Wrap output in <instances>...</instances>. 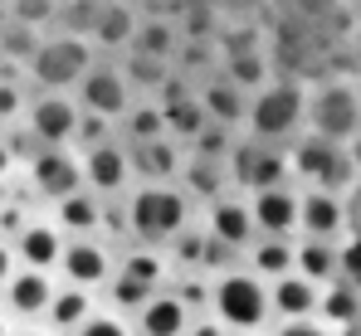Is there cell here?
I'll use <instances>...</instances> for the list:
<instances>
[{
	"label": "cell",
	"mask_w": 361,
	"mask_h": 336,
	"mask_svg": "<svg viewBox=\"0 0 361 336\" xmlns=\"http://www.w3.org/2000/svg\"><path fill=\"white\" fill-rule=\"evenodd\" d=\"M122 210H127V239L147 244V249H161V254L200 220V205L180 185H132Z\"/></svg>",
	"instance_id": "6da1fadb"
},
{
	"label": "cell",
	"mask_w": 361,
	"mask_h": 336,
	"mask_svg": "<svg viewBox=\"0 0 361 336\" xmlns=\"http://www.w3.org/2000/svg\"><path fill=\"white\" fill-rule=\"evenodd\" d=\"M205 317H215L230 336H264V327H274V292L259 273L235 263L205 282Z\"/></svg>",
	"instance_id": "7a4b0ae2"
},
{
	"label": "cell",
	"mask_w": 361,
	"mask_h": 336,
	"mask_svg": "<svg viewBox=\"0 0 361 336\" xmlns=\"http://www.w3.org/2000/svg\"><path fill=\"white\" fill-rule=\"evenodd\" d=\"M302 132H307V88L293 73H279L269 88H259L249 98V122H244V137L259 142V147H293Z\"/></svg>",
	"instance_id": "3957f363"
},
{
	"label": "cell",
	"mask_w": 361,
	"mask_h": 336,
	"mask_svg": "<svg viewBox=\"0 0 361 336\" xmlns=\"http://www.w3.org/2000/svg\"><path fill=\"white\" fill-rule=\"evenodd\" d=\"M288 170H293L298 190H332V195H347V185L361 175L347 147H337L327 137H312V132H302L288 147Z\"/></svg>",
	"instance_id": "277c9868"
},
{
	"label": "cell",
	"mask_w": 361,
	"mask_h": 336,
	"mask_svg": "<svg viewBox=\"0 0 361 336\" xmlns=\"http://www.w3.org/2000/svg\"><path fill=\"white\" fill-rule=\"evenodd\" d=\"M93 63H98V49L88 39H73V35H59L54 30V35H44L39 54L30 58L25 78H30L35 93H73Z\"/></svg>",
	"instance_id": "5b68a950"
},
{
	"label": "cell",
	"mask_w": 361,
	"mask_h": 336,
	"mask_svg": "<svg viewBox=\"0 0 361 336\" xmlns=\"http://www.w3.org/2000/svg\"><path fill=\"white\" fill-rule=\"evenodd\" d=\"M307 132L327 137L337 147H352L361 137V83H352V78H322L307 93Z\"/></svg>",
	"instance_id": "8992f818"
},
{
	"label": "cell",
	"mask_w": 361,
	"mask_h": 336,
	"mask_svg": "<svg viewBox=\"0 0 361 336\" xmlns=\"http://www.w3.org/2000/svg\"><path fill=\"white\" fill-rule=\"evenodd\" d=\"M73 98H78V108L88 112V117H103V122H113V127L137 108V93H132L122 63H113V58H103V54L83 73V83L73 88Z\"/></svg>",
	"instance_id": "52a82bcc"
},
{
	"label": "cell",
	"mask_w": 361,
	"mask_h": 336,
	"mask_svg": "<svg viewBox=\"0 0 361 336\" xmlns=\"http://www.w3.org/2000/svg\"><path fill=\"white\" fill-rule=\"evenodd\" d=\"M25 127L39 147H73L78 127H83V108L73 93H30Z\"/></svg>",
	"instance_id": "ba28073f"
},
{
	"label": "cell",
	"mask_w": 361,
	"mask_h": 336,
	"mask_svg": "<svg viewBox=\"0 0 361 336\" xmlns=\"http://www.w3.org/2000/svg\"><path fill=\"white\" fill-rule=\"evenodd\" d=\"M25 185H30V195L59 205L68 195L88 190V185H83V156H78L73 147H44V151L25 166Z\"/></svg>",
	"instance_id": "9c48e42d"
},
{
	"label": "cell",
	"mask_w": 361,
	"mask_h": 336,
	"mask_svg": "<svg viewBox=\"0 0 361 336\" xmlns=\"http://www.w3.org/2000/svg\"><path fill=\"white\" fill-rule=\"evenodd\" d=\"M230 180L240 185V195H259V190L293 185L288 151H283V147H259V142L240 137V147H235V156H230Z\"/></svg>",
	"instance_id": "30bf717a"
},
{
	"label": "cell",
	"mask_w": 361,
	"mask_h": 336,
	"mask_svg": "<svg viewBox=\"0 0 361 336\" xmlns=\"http://www.w3.org/2000/svg\"><path fill=\"white\" fill-rule=\"evenodd\" d=\"M78 156H83V185H88L98 200H127V195H132L137 175H132V151H127L122 137L103 142V147H88V151H78Z\"/></svg>",
	"instance_id": "8fae6325"
},
{
	"label": "cell",
	"mask_w": 361,
	"mask_h": 336,
	"mask_svg": "<svg viewBox=\"0 0 361 336\" xmlns=\"http://www.w3.org/2000/svg\"><path fill=\"white\" fill-rule=\"evenodd\" d=\"M200 224H205V234H210L220 249H230L235 259H244V254L254 249V239H259L249 195H240V190H230V195H220L215 205H205V210H200Z\"/></svg>",
	"instance_id": "7c38bea8"
},
{
	"label": "cell",
	"mask_w": 361,
	"mask_h": 336,
	"mask_svg": "<svg viewBox=\"0 0 361 336\" xmlns=\"http://www.w3.org/2000/svg\"><path fill=\"white\" fill-rule=\"evenodd\" d=\"M59 278L83 292H103L118 278V249H108L103 239H68L59 259Z\"/></svg>",
	"instance_id": "4fadbf2b"
},
{
	"label": "cell",
	"mask_w": 361,
	"mask_h": 336,
	"mask_svg": "<svg viewBox=\"0 0 361 336\" xmlns=\"http://www.w3.org/2000/svg\"><path fill=\"white\" fill-rule=\"evenodd\" d=\"M63 244H68V234H63L49 215H30V220L20 224V234L10 239L20 268H39V273H59Z\"/></svg>",
	"instance_id": "5bb4252c"
},
{
	"label": "cell",
	"mask_w": 361,
	"mask_h": 336,
	"mask_svg": "<svg viewBox=\"0 0 361 336\" xmlns=\"http://www.w3.org/2000/svg\"><path fill=\"white\" fill-rule=\"evenodd\" d=\"M54 292H59L54 273H39V268H20L15 278L0 287V302H5V312H10L15 322L35 327V322H44V317H49V302H54Z\"/></svg>",
	"instance_id": "9a60e30c"
},
{
	"label": "cell",
	"mask_w": 361,
	"mask_h": 336,
	"mask_svg": "<svg viewBox=\"0 0 361 336\" xmlns=\"http://www.w3.org/2000/svg\"><path fill=\"white\" fill-rule=\"evenodd\" d=\"M249 210H254V224H259V239H298V229H302V190L298 185L259 190V195H249Z\"/></svg>",
	"instance_id": "2e32d148"
},
{
	"label": "cell",
	"mask_w": 361,
	"mask_h": 336,
	"mask_svg": "<svg viewBox=\"0 0 361 336\" xmlns=\"http://www.w3.org/2000/svg\"><path fill=\"white\" fill-rule=\"evenodd\" d=\"M127 151H132L137 185H180L185 147H180L176 137H157V142H142V147H127Z\"/></svg>",
	"instance_id": "e0dca14e"
},
{
	"label": "cell",
	"mask_w": 361,
	"mask_h": 336,
	"mask_svg": "<svg viewBox=\"0 0 361 336\" xmlns=\"http://www.w3.org/2000/svg\"><path fill=\"white\" fill-rule=\"evenodd\" d=\"M195 327V312H190V302L180 297L176 287H161L137 317H132V332L137 336H185Z\"/></svg>",
	"instance_id": "ac0fdd59"
},
{
	"label": "cell",
	"mask_w": 361,
	"mask_h": 336,
	"mask_svg": "<svg viewBox=\"0 0 361 336\" xmlns=\"http://www.w3.org/2000/svg\"><path fill=\"white\" fill-rule=\"evenodd\" d=\"M347 229V205L332 190H302V229L298 239H322V244H342Z\"/></svg>",
	"instance_id": "d6986e66"
},
{
	"label": "cell",
	"mask_w": 361,
	"mask_h": 336,
	"mask_svg": "<svg viewBox=\"0 0 361 336\" xmlns=\"http://www.w3.org/2000/svg\"><path fill=\"white\" fill-rule=\"evenodd\" d=\"M137 25H142V10L132 5V0H103V10H98V25H93V49L103 58L113 54H127L132 49V39H137Z\"/></svg>",
	"instance_id": "ffe728a7"
},
{
	"label": "cell",
	"mask_w": 361,
	"mask_h": 336,
	"mask_svg": "<svg viewBox=\"0 0 361 336\" xmlns=\"http://www.w3.org/2000/svg\"><path fill=\"white\" fill-rule=\"evenodd\" d=\"M195 98H200V108H205V117H210L215 127L244 132V122H249V93H240L235 83H225L220 73H210V78L195 88Z\"/></svg>",
	"instance_id": "44dd1931"
},
{
	"label": "cell",
	"mask_w": 361,
	"mask_h": 336,
	"mask_svg": "<svg viewBox=\"0 0 361 336\" xmlns=\"http://www.w3.org/2000/svg\"><path fill=\"white\" fill-rule=\"evenodd\" d=\"M98 307H103V297H98V292H83V287L59 282V292H54V302H49L44 327H49L54 336H73L78 327H88V322L98 317Z\"/></svg>",
	"instance_id": "7402d4cb"
},
{
	"label": "cell",
	"mask_w": 361,
	"mask_h": 336,
	"mask_svg": "<svg viewBox=\"0 0 361 336\" xmlns=\"http://www.w3.org/2000/svg\"><path fill=\"white\" fill-rule=\"evenodd\" d=\"M49 220L59 224L68 239H103V200L93 190H78L59 205H49Z\"/></svg>",
	"instance_id": "603a6c76"
},
{
	"label": "cell",
	"mask_w": 361,
	"mask_h": 336,
	"mask_svg": "<svg viewBox=\"0 0 361 336\" xmlns=\"http://www.w3.org/2000/svg\"><path fill=\"white\" fill-rule=\"evenodd\" d=\"M269 292H274V322H307V317H317L322 287L307 282L302 273H288V278L269 282Z\"/></svg>",
	"instance_id": "cb8c5ba5"
},
{
	"label": "cell",
	"mask_w": 361,
	"mask_h": 336,
	"mask_svg": "<svg viewBox=\"0 0 361 336\" xmlns=\"http://www.w3.org/2000/svg\"><path fill=\"white\" fill-rule=\"evenodd\" d=\"M244 268L259 273L264 282L298 273V239H254V249L244 254Z\"/></svg>",
	"instance_id": "d4e9b609"
},
{
	"label": "cell",
	"mask_w": 361,
	"mask_h": 336,
	"mask_svg": "<svg viewBox=\"0 0 361 336\" xmlns=\"http://www.w3.org/2000/svg\"><path fill=\"white\" fill-rule=\"evenodd\" d=\"M127 54H147V58H161V63H176L180 54V25L176 15H142L137 25V39Z\"/></svg>",
	"instance_id": "484cf974"
},
{
	"label": "cell",
	"mask_w": 361,
	"mask_h": 336,
	"mask_svg": "<svg viewBox=\"0 0 361 336\" xmlns=\"http://www.w3.org/2000/svg\"><path fill=\"white\" fill-rule=\"evenodd\" d=\"M220 78L225 83H235L240 93H259V88H269L279 73H274V54L269 49H249V54H230V58H220Z\"/></svg>",
	"instance_id": "4316f807"
},
{
	"label": "cell",
	"mask_w": 361,
	"mask_h": 336,
	"mask_svg": "<svg viewBox=\"0 0 361 336\" xmlns=\"http://www.w3.org/2000/svg\"><path fill=\"white\" fill-rule=\"evenodd\" d=\"M317 322L332 327L337 336H352L361 327V292L347 282H327L322 287V302H317Z\"/></svg>",
	"instance_id": "83f0119b"
},
{
	"label": "cell",
	"mask_w": 361,
	"mask_h": 336,
	"mask_svg": "<svg viewBox=\"0 0 361 336\" xmlns=\"http://www.w3.org/2000/svg\"><path fill=\"white\" fill-rule=\"evenodd\" d=\"M118 273L132 282H142V287H152V292H161L166 278H171V259L161 254V249H147V244H132V249H122L118 254Z\"/></svg>",
	"instance_id": "f1b7e54d"
},
{
	"label": "cell",
	"mask_w": 361,
	"mask_h": 336,
	"mask_svg": "<svg viewBox=\"0 0 361 336\" xmlns=\"http://www.w3.org/2000/svg\"><path fill=\"white\" fill-rule=\"evenodd\" d=\"M118 137L127 142V147H142V142H157V137H171L166 132V112H161V103H147V98H137V108L127 112L118 122Z\"/></svg>",
	"instance_id": "f546056e"
},
{
	"label": "cell",
	"mask_w": 361,
	"mask_h": 336,
	"mask_svg": "<svg viewBox=\"0 0 361 336\" xmlns=\"http://www.w3.org/2000/svg\"><path fill=\"white\" fill-rule=\"evenodd\" d=\"M298 273L317 287L337 282V244H322V239H298Z\"/></svg>",
	"instance_id": "4dcf8cb0"
},
{
	"label": "cell",
	"mask_w": 361,
	"mask_h": 336,
	"mask_svg": "<svg viewBox=\"0 0 361 336\" xmlns=\"http://www.w3.org/2000/svg\"><path fill=\"white\" fill-rule=\"evenodd\" d=\"M235 147H240V132H230V127H215V122H210V127L185 147V156H195V161H215V166H230Z\"/></svg>",
	"instance_id": "1f68e13d"
},
{
	"label": "cell",
	"mask_w": 361,
	"mask_h": 336,
	"mask_svg": "<svg viewBox=\"0 0 361 336\" xmlns=\"http://www.w3.org/2000/svg\"><path fill=\"white\" fill-rule=\"evenodd\" d=\"M39 44H44V35L39 30H30V25H5L0 30V63H15V68H30V58L39 54Z\"/></svg>",
	"instance_id": "d6a6232c"
},
{
	"label": "cell",
	"mask_w": 361,
	"mask_h": 336,
	"mask_svg": "<svg viewBox=\"0 0 361 336\" xmlns=\"http://www.w3.org/2000/svg\"><path fill=\"white\" fill-rule=\"evenodd\" d=\"M152 297H157L152 287H142V282L122 278V273L108 282V287H103V307H113L118 317H127V322H132V317H137V312H142V307H147Z\"/></svg>",
	"instance_id": "836d02e7"
},
{
	"label": "cell",
	"mask_w": 361,
	"mask_h": 336,
	"mask_svg": "<svg viewBox=\"0 0 361 336\" xmlns=\"http://www.w3.org/2000/svg\"><path fill=\"white\" fill-rule=\"evenodd\" d=\"M98 10H103V0H63L54 30H59V35H73V39H93Z\"/></svg>",
	"instance_id": "e575fe53"
},
{
	"label": "cell",
	"mask_w": 361,
	"mask_h": 336,
	"mask_svg": "<svg viewBox=\"0 0 361 336\" xmlns=\"http://www.w3.org/2000/svg\"><path fill=\"white\" fill-rule=\"evenodd\" d=\"M59 5L63 0H10V20H15V25H30V30H39V35H54Z\"/></svg>",
	"instance_id": "d590c367"
},
{
	"label": "cell",
	"mask_w": 361,
	"mask_h": 336,
	"mask_svg": "<svg viewBox=\"0 0 361 336\" xmlns=\"http://www.w3.org/2000/svg\"><path fill=\"white\" fill-rule=\"evenodd\" d=\"M25 108H30V83L25 78H0V132L20 127Z\"/></svg>",
	"instance_id": "8d00e7d4"
},
{
	"label": "cell",
	"mask_w": 361,
	"mask_h": 336,
	"mask_svg": "<svg viewBox=\"0 0 361 336\" xmlns=\"http://www.w3.org/2000/svg\"><path fill=\"white\" fill-rule=\"evenodd\" d=\"M337 282H347V287L361 292V229L337 244Z\"/></svg>",
	"instance_id": "74e56055"
},
{
	"label": "cell",
	"mask_w": 361,
	"mask_h": 336,
	"mask_svg": "<svg viewBox=\"0 0 361 336\" xmlns=\"http://www.w3.org/2000/svg\"><path fill=\"white\" fill-rule=\"evenodd\" d=\"M293 5V20H298L302 30H312V25H327L337 10H342V0H288Z\"/></svg>",
	"instance_id": "f35d334b"
},
{
	"label": "cell",
	"mask_w": 361,
	"mask_h": 336,
	"mask_svg": "<svg viewBox=\"0 0 361 336\" xmlns=\"http://www.w3.org/2000/svg\"><path fill=\"white\" fill-rule=\"evenodd\" d=\"M73 336H137V332H132V322L118 317L113 307H98V317H93L88 327H78Z\"/></svg>",
	"instance_id": "ab89813d"
},
{
	"label": "cell",
	"mask_w": 361,
	"mask_h": 336,
	"mask_svg": "<svg viewBox=\"0 0 361 336\" xmlns=\"http://www.w3.org/2000/svg\"><path fill=\"white\" fill-rule=\"evenodd\" d=\"M269 336H337L332 327H322L317 317H307V322H274V332Z\"/></svg>",
	"instance_id": "60d3db41"
},
{
	"label": "cell",
	"mask_w": 361,
	"mask_h": 336,
	"mask_svg": "<svg viewBox=\"0 0 361 336\" xmlns=\"http://www.w3.org/2000/svg\"><path fill=\"white\" fill-rule=\"evenodd\" d=\"M342 205H347V229L357 234V229H361V175L352 180V185H347V195H342Z\"/></svg>",
	"instance_id": "b9f144b4"
},
{
	"label": "cell",
	"mask_w": 361,
	"mask_h": 336,
	"mask_svg": "<svg viewBox=\"0 0 361 336\" xmlns=\"http://www.w3.org/2000/svg\"><path fill=\"white\" fill-rule=\"evenodd\" d=\"M20 273V259H15V249H10V239H0V287Z\"/></svg>",
	"instance_id": "7bdbcfd3"
},
{
	"label": "cell",
	"mask_w": 361,
	"mask_h": 336,
	"mask_svg": "<svg viewBox=\"0 0 361 336\" xmlns=\"http://www.w3.org/2000/svg\"><path fill=\"white\" fill-rule=\"evenodd\" d=\"M185 336H230V332H225V327H220L215 317H195V327H190Z\"/></svg>",
	"instance_id": "ee69618b"
},
{
	"label": "cell",
	"mask_w": 361,
	"mask_h": 336,
	"mask_svg": "<svg viewBox=\"0 0 361 336\" xmlns=\"http://www.w3.org/2000/svg\"><path fill=\"white\" fill-rule=\"evenodd\" d=\"M20 166V161H15V151H10V147H5V137H0V180H10V170Z\"/></svg>",
	"instance_id": "f6af8a7d"
},
{
	"label": "cell",
	"mask_w": 361,
	"mask_h": 336,
	"mask_svg": "<svg viewBox=\"0 0 361 336\" xmlns=\"http://www.w3.org/2000/svg\"><path fill=\"white\" fill-rule=\"evenodd\" d=\"M185 0H147V15H166V10H180Z\"/></svg>",
	"instance_id": "bcb514c9"
},
{
	"label": "cell",
	"mask_w": 361,
	"mask_h": 336,
	"mask_svg": "<svg viewBox=\"0 0 361 336\" xmlns=\"http://www.w3.org/2000/svg\"><path fill=\"white\" fill-rule=\"evenodd\" d=\"M5 210H10V185L0 180V215H5Z\"/></svg>",
	"instance_id": "7dc6e473"
},
{
	"label": "cell",
	"mask_w": 361,
	"mask_h": 336,
	"mask_svg": "<svg viewBox=\"0 0 361 336\" xmlns=\"http://www.w3.org/2000/svg\"><path fill=\"white\" fill-rule=\"evenodd\" d=\"M15 336H54L49 327H25V332H15Z\"/></svg>",
	"instance_id": "c3c4849f"
},
{
	"label": "cell",
	"mask_w": 361,
	"mask_h": 336,
	"mask_svg": "<svg viewBox=\"0 0 361 336\" xmlns=\"http://www.w3.org/2000/svg\"><path fill=\"white\" fill-rule=\"evenodd\" d=\"M10 25V0H0V30Z\"/></svg>",
	"instance_id": "681fc988"
},
{
	"label": "cell",
	"mask_w": 361,
	"mask_h": 336,
	"mask_svg": "<svg viewBox=\"0 0 361 336\" xmlns=\"http://www.w3.org/2000/svg\"><path fill=\"white\" fill-rule=\"evenodd\" d=\"M352 44H357V54H361V15H357V25H352Z\"/></svg>",
	"instance_id": "f907efd6"
},
{
	"label": "cell",
	"mask_w": 361,
	"mask_h": 336,
	"mask_svg": "<svg viewBox=\"0 0 361 336\" xmlns=\"http://www.w3.org/2000/svg\"><path fill=\"white\" fill-rule=\"evenodd\" d=\"M0 336H15V332H10V322H5V317H0Z\"/></svg>",
	"instance_id": "816d5d0a"
},
{
	"label": "cell",
	"mask_w": 361,
	"mask_h": 336,
	"mask_svg": "<svg viewBox=\"0 0 361 336\" xmlns=\"http://www.w3.org/2000/svg\"><path fill=\"white\" fill-rule=\"evenodd\" d=\"M342 5H347V10H357V15H361V0H342Z\"/></svg>",
	"instance_id": "f5cc1de1"
},
{
	"label": "cell",
	"mask_w": 361,
	"mask_h": 336,
	"mask_svg": "<svg viewBox=\"0 0 361 336\" xmlns=\"http://www.w3.org/2000/svg\"><path fill=\"white\" fill-rule=\"evenodd\" d=\"M352 336H361V327H357V332H352Z\"/></svg>",
	"instance_id": "db71d44e"
}]
</instances>
